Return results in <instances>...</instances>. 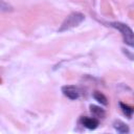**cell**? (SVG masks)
I'll list each match as a JSON object with an SVG mask.
<instances>
[{"label": "cell", "mask_w": 134, "mask_h": 134, "mask_svg": "<svg viewBox=\"0 0 134 134\" xmlns=\"http://www.w3.org/2000/svg\"><path fill=\"white\" fill-rule=\"evenodd\" d=\"M85 19V16L81 13H72L70 14L65 20L64 22L62 23L61 27L59 28V31L62 32V31H66V30H69L75 26H77L79 24H81Z\"/></svg>", "instance_id": "6da1fadb"}, {"label": "cell", "mask_w": 134, "mask_h": 134, "mask_svg": "<svg viewBox=\"0 0 134 134\" xmlns=\"http://www.w3.org/2000/svg\"><path fill=\"white\" fill-rule=\"evenodd\" d=\"M110 26L115 27L116 29H118L121 32L124 41H125L126 44H128L131 47L134 45V35H133V31H132V29L127 24H124V23H120V22H112V23H110Z\"/></svg>", "instance_id": "7a4b0ae2"}, {"label": "cell", "mask_w": 134, "mask_h": 134, "mask_svg": "<svg viewBox=\"0 0 134 134\" xmlns=\"http://www.w3.org/2000/svg\"><path fill=\"white\" fill-rule=\"evenodd\" d=\"M62 92L70 99H76L80 97V90L75 86H64L62 88Z\"/></svg>", "instance_id": "3957f363"}, {"label": "cell", "mask_w": 134, "mask_h": 134, "mask_svg": "<svg viewBox=\"0 0 134 134\" xmlns=\"http://www.w3.org/2000/svg\"><path fill=\"white\" fill-rule=\"evenodd\" d=\"M81 122H82V125H83L85 128H87V129H89V130H94V129H96V128L98 127V125H99V122H98V120H97L96 118H93V117H86V116L81 119Z\"/></svg>", "instance_id": "277c9868"}, {"label": "cell", "mask_w": 134, "mask_h": 134, "mask_svg": "<svg viewBox=\"0 0 134 134\" xmlns=\"http://www.w3.org/2000/svg\"><path fill=\"white\" fill-rule=\"evenodd\" d=\"M113 127L118 133H128L129 132V127L120 120H115L113 122Z\"/></svg>", "instance_id": "5b68a950"}, {"label": "cell", "mask_w": 134, "mask_h": 134, "mask_svg": "<svg viewBox=\"0 0 134 134\" xmlns=\"http://www.w3.org/2000/svg\"><path fill=\"white\" fill-rule=\"evenodd\" d=\"M90 111H91V113L93 114V116H95V117H97V118H103V117H105V115H106V113H105V110L104 109H102L100 107H98V106H95V105H91L90 106Z\"/></svg>", "instance_id": "8992f818"}, {"label": "cell", "mask_w": 134, "mask_h": 134, "mask_svg": "<svg viewBox=\"0 0 134 134\" xmlns=\"http://www.w3.org/2000/svg\"><path fill=\"white\" fill-rule=\"evenodd\" d=\"M93 97H94L95 100H97V102L100 103L102 105H107V104H108V102H107V97H106L103 93H100L99 91H94V93H93Z\"/></svg>", "instance_id": "52a82bcc"}, {"label": "cell", "mask_w": 134, "mask_h": 134, "mask_svg": "<svg viewBox=\"0 0 134 134\" xmlns=\"http://www.w3.org/2000/svg\"><path fill=\"white\" fill-rule=\"evenodd\" d=\"M119 106H120L122 112L126 114V116H128L129 118H131L132 117V114H133V108L130 107V106H128V105H126V104H124V103H119Z\"/></svg>", "instance_id": "ba28073f"}, {"label": "cell", "mask_w": 134, "mask_h": 134, "mask_svg": "<svg viewBox=\"0 0 134 134\" xmlns=\"http://www.w3.org/2000/svg\"><path fill=\"white\" fill-rule=\"evenodd\" d=\"M0 10L1 12H12L13 6L10 4H8L7 2H5L4 0H0Z\"/></svg>", "instance_id": "9c48e42d"}]
</instances>
